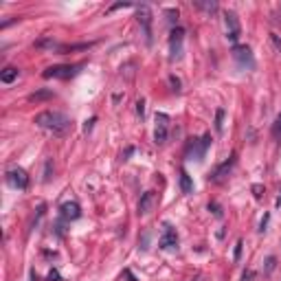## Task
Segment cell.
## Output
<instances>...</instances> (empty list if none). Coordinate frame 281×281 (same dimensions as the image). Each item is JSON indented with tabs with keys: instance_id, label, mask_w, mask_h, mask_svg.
<instances>
[{
	"instance_id": "d6986e66",
	"label": "cell",
	"mask_w": 281,
	"mask_h": 281,
	"mask_svg": "<svg viewBox=\"0 0 281 281\" xmlns=\"http://www.w3.org/2000/svg\"><path fill=\"white\" fill-rule=\"evenodd\" d=\"M195 7H200V9H205V11H215V9H217L215 3H200V0L195 3Z\"/></svg>"
},
{
	"instance_id": "9c48e42d",
	"label": "cell",
	"mask_w": 281,
	"mask_h": 281,
	"mask_svg": "<svg viewBox=\"0 0 281 281\" xmlns=\"http://www.w3.org/2000/svg\"><path fill=\"white\" fill-rule=\"evenodd\" d=\"M158 246L163 250H174L178 246V233L172 224H165L163 227V233H160V240H158Z\"/></svg>"
},
{
	"instance_id": "e0dca14e",
	"label": "cell",
	"mask_w": 281,
	"mask_h": 281,
	"mask_svg": "<svg viewBox=\"0 0 281 281\" xmlns=\"http://www.w3.org/2000/svg\"><path fill=\"white\" fill-rule=\"evenodd\" d=\"M51 97H53L51 90H44V93H35V95H31L29 101H42V99H51Z\"/></svg>"
},
{
	"instance_id": "44dd1931",
	"label": "cell",
	"mask_w": 281,
	"mask_h": 281,
	"mask_svg": "<svg viewBox=\"0 0 281 281\" xmlns=\"http://www.w3.org/2000/svg\"><path fill=\"white\" fill-rule=\"evenodd\" d=\"M136 112H138V115H140V117H143V115H145V101H143V99H140V101L136 103Z\"/></svg>"
},
{
	"instance_id": "2e32d148",
	"label": "cell",
	"mask_w": 281,
	"mask_h": 281,
	"mask_svg": "<svg viewBox=\"0 0 281 281\" xmlns=\"http://www.w3.org/2000/svg\"><path fill=\"white\" fill-rule=\"evenodd\" d=\"M272 136H275L277 140H281V112H279V117L275 119V123H272Z\"/></svg>"
},
{
	"instance_id": "4fadbf2b",
	"label": "cell",
	"mask_w": 281,
	"mask_h": 281,
	"mask_svg": "<svg viewBox=\"0 0 281 281\" xmlns=\"http://www.w3.org/2000/svg\"><path fill=\"white\" fill-rule=\"evenodd\" d=\"M154 205H156V193H154V191H145L143 195H140V200H138V213L140 215L150 213Z\"/></svg>"
},
{
	"instance_id": "3957f363",
	"label": "cell",
	"mask_w": 281,
	"mask_h": 281,
	"mask_svg": "<svg viewBox=\"0 0 281 281\" xmlns=\"http://www.w3.org/2000/svg\"><path fill=\"white\" fill-rule=\"evenodd\" d=\"M182 42H185V29L176 26V29H172V35H170V60L172 62H178L182 58Z\"/></svg>"
},
{
	"instance_id": "cb8c5ba5",
	"label": "cell",
	"mask_w": 281,
	"mask_h": 281,
	"mask_svg": "<svg viewBox=\"0 0 281 281\" xmlns=\"http://www.w3.org/2000/svg\"><path fill=\"white\" fill-rule=\"evenodd\" d=\"M242 242H237V246H235V262H237V259H240V252H242Z\"/></svg>"
},
{
	"instance_id": "ffe728a7",
	"label": "cell",
	"mask_w": 281,
	"mask_h": 281,
	"mask_svg": "<svg viewBox=\"0 0 281 281\" xmlns=\"http://www.w3.org/2000/svg\"><path fill=\"white\" fill-rule=\"evenodd\" d=\"M275 262H277L275 257H268V259H266V272H272V268H275Z\"/></svg>"
},
{
	"instance_id": "9a60e30c",
	"label": "cell",
	"mask_w": 281,
	"mask_h": 281,
	"mask_svg": "<svg viewBox=\"0 0 281 281\" xmlns=\"http://www.w3.org/2000/svg\"><path fill=\"white\" fill-rule=\"evenodd\" d=\"M180 189H182V193L193 191V182H191V178H189V174L185 170H180Z\"/></svg>"
},
{
	"instance_id": "277c9868",
	"label": "cell",
	"mask_w": 281,
	"mask_h": 281,
	"mask_svg": "<svg viewBox=\"0 0 281 281\" xmlns=\"http://www.w3.org/2000/svg\"><path fill=\"white\" fill-rule=\"evenodd\" d=\"M7 185L22 191V189L29 187V176L22 167H11V170H7Z\"/></svg>"
},
{
	"instance_id": "7c38bea8",
	"label": "cell",
	"mask_w": 281,
	"mask_h": 281,
	"mask_svg": "<svg viewBox=\"0 0 281 281\" xmlns=\"http://www.w3.org/2000/svg\"><path fill=\"white\" fill-rule=\"evenodd\" d=\"M237 163V158H235V154H231V158L227 160V163H222L220 167H217V170L213 172V176H211V180L213 182H220V180H224L227 178V176L231 174V170H233V165Z\"/></svg>"
},
{
	"instance_id": "d4e9b609",
	"label": "cell",
	"mask_w": 281,
	"mask_h": 281,
	"mask_svg": "<svg viewBox=\"0 0 281 281\" xmlns=\"http://www.w3.org/2000/svg\"><path fill=\"white\" fill-rule=\"evenodd\" d=\"M266 224H268V215H266L264 220H262V227H259V231H266Z\"/></svg>"
},
{
	"instance_id": "7402d4cb",
	"label": "cell",
	"mask_w": 281,
	"mask_h": 281,
	"mask_svg": "<svg viewBox=\"0 0 281 281\" xmlns=\"http://www.w3.org/2000/svg\"><path fill=\"white\" fill-rule=\"evenodd\" d=\"M270 40H272V44H275V46H277V51L281 53V40L277 38V35H275V33H272V35H270Z\"/></svg>"
},
{
	"instance_id": "30bf717a",
	"label": "cell",
	"mask_w": 281,
	"mask_h": 281,
	"mask_svg": "<svg viewBox=\"0 0 281 281\" xmlns=\"http://www.w3.org/2000/svg\"><path fill=\"white\" fill-rule=\"evenodd\" d=\"M167 125H170V117L165 112H156V130H154L156 143H165L167 140Z\"/></svg>"
},
{
	"instance_id": "7a4b0ae2",
	"label": "cell",
	"mask_w": 281,
	"mask_h": 281,
	"mask_svg": "<svg viewBox=\"0 0 281 281\" xmlns=\"http://www.w3.org/2000/svg\"><path fill=\"white\" fill-rule=\"evenodd\" d=\"M209 145H211V134H205L202 138L189 140V145H187V158L202 160V158H205V154H207V150H209Z\"/></svg>"
},
{
	"instance_id": "5bb4252c",
	"label": "cell",
	"mask_w": 281,
	"mask_h": 281,
	"mask_svg": "<svg viewBox=\"0 0 281 281\" xmlns=\"http://www.w3.org/2000/svg\"><path fill=\"white\" fill-rule=\"evenodd\" d=\"M18 75H20V70L18 68H13V66H7L3 73H0V81L3 83H13L18 79Z\"/></svg>"
},
{
	"instance_id": "8992f818",
	"label": "cell",
	"mask_w": 281,
	"mask_h": 281,
	"mask_svg": "<svg viewBox=\"0 0 281 281\" xmlns=\"http://www.w3.org/2000/svg\"><path fill=\"white\" fill-rule=\"evenodd\" d=\"M224 26H227V38L231 42H235L242 33V26H240V18H237L235 11H224Z\"/></svg>"
},
{
	"instance_id": "5b68a950",
	"label": "cell",
	"mask_w": 281,
	"mask_h": 281,
	"mask_svg": "<svg viewBox=\"0 0 281 281\" xmlns=\"http://www.w3.org/2000/svg\"><path fill=\"white\" fill-rule=\"evenodd\" d=\"M233 60L237 62L240 68H255V58H252V51L248 46H233Z\"/></svg>"
},
{
	"instance_id": "6da1fadb",
	"label": "cell",
	"mask_w": 281,
	"mask_h": 281,
	"mask_svg": "<svg viewBox=\"0 0 281 281\" xmlns=\"http://www.w3.org/2000/svg\"><path fill=\"white\" fill-rule=\"evenodd\" d=\"M35 125L42 130H48L53 132L55 136H64L70 132V119L66 115H62V112H53V110H44L40 112L38 117H35Z\"/></svg>"
},
{
	"instance_id": "52a82bcc",
	"label": "cell",
	"mask_w": 281,
	"mask_h": 281,
	"mask_svg": "<svg viewBox=\"0 0 281 281\" xmlns=\"http://www.w3.org/2000/svg\"><path fill=\"white\" fill-rule=\"evenodd\" d=\"M81 66H51L44 70V77L46 79H70L79 73Z\"/></svg>"
},
{
	"instance_id": "8fae6325",
	"label": "cell",
	"mask_w": 281,
	"mask_h": 281,
	"mask_svg": "<svg viewBox=\"0 0 281 281\" xmlns=\"http://www.w3.org/2000/svg\"><path fill=\"white\" fill-rule=\"evenodd\" d=\"M60 215H62V220L73 222V220H77V217L81 215V209H79L77 202H64V205L60 207Z\"/></svg>"
},
{
	"instance_id": "ba28073f",
	"label": "cell",
	"mask_w": 281,
	"mask_h": 281,
	"mask_svg": "<svg viewBox=\"0 0 281 281\" xmlns=\"http://www.w3.org/2000/svg\"><path fill=\"white\" fill-rule=\"evenodd\" d=\"M136 18H138V24L143 26L147 44H152V11H150V7L147 5L136 7Z\"/></svg>"
},
{
	"instance_id": "ac0fdd59",
	"label": "cell",
	"mask_w": 281,
	"mask_h": 281,
	"mask_svg": "<svg viewBox=\"0 0 281 281\" xmlns=\"http://www.w3.org/2000/svg\"><path fill=\"white\" fill-rule=\"evenodd\" d=\"M222 119H224V110L220 108V110L215 112V130L217 132H222Z\"/></svg>"
},
{
	"instance_id": "603a6c76",
	"label": "cell",
	"mask_w": 281,
	"mask_h": 281,
	"mask_svg": "<svg viewBox=\"0 0 281 281\" xmlns=\"http://www.w3.org/2000/svg\"><path fill=\"white\" fill-rule=\"evenodd\" d=\"M170 81H172V86H174V90H176V93H178V90H180V81H178V79H176V77H170Z\"/></svg>"
}]
</instances>
